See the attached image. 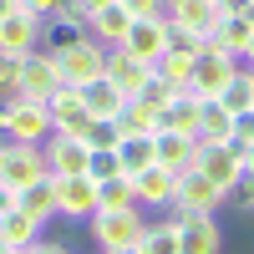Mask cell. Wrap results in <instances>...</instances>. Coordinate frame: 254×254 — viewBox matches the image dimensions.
Returning <instances> with one entry per match:
<instances>
[{"label": "cell", "mask_w": 254, "mask_h": 254, "mask_svg": "<svg viewBox=\"0 0 254 254\" xmlns=\"http://www.w3.org/2000/svg\"><path fill=\"white\" fill-rule=\"evenodd\" d=\"M168 51L198 56V51H203V36H198V31H183V26H173V20H168Z\"/></svg>", "instance_id": "35"}, {"label": "cell", "mask_w": 254, "mask_h": 254, "mask_svg": "<svg viewBox=\"0 0 254 254\" xmlns=\"http://www.w3.org/2000/svg\"><path fill=\"white\" fill-rule=\"evenodd\" d=\"M97 5H102V0H61V10H56V15H66V20H76V26H87Z\"/></svg>", "instance_id": "38"}, {"label": "cell", "mask_w": 254, "mask_h": 254, "mask_svg": "<svg viewBox=\"0 0 254 254\" xmlns=\"http://www.w3.org/2000/svg\"><path fill=\"white\" fill-rule=\"evenodd\" d=\"M198 173L208 178V183H219L224 188V198L239 188V178H244V163H239V147L234 142H214V147H198Z\"/></svg>", "instance_id": "8"}, {"label": "cell", "mask_w": 254, "mask_h": 254, "mask_svg": "<svg viewBox=\"0 0 254 254\" xmlns=\"http://www.w3.org/2000/svg\"><path fill=\"white\" fill-rule=\"evenodd\" d=\"M153 71L178 92V87H188V81H193V56H188V51H163V56L153 61Z\"/></svg>", "instance_id": "29"}, {"label": "cell", "mask_w": 254, "mask_h": 254, "mask_svg": "<svg viewBox=\"0 0 254 254\" xmlns=\"http://www.w3.org/2000/svg\"><path fill=\"white\" fill-rule=\"evenodd\" d=\"M41 229H46V224H36L20 203H10L5 214H0V239H5L10 249H31V244L41 239Z\"/></svg>", "instance_id": "23"}, {"label": "cell", "mask_w": 254, "mask_h": 254, "mask_svg": "<svg viewBox=\"0 0 254 254\" xmlns=\"http://www.w3.org/2000/svg\"><path fill=\"white\" fill-rule=\"evenodd\" d=\"M41 173H46V153H41V142H10V137H0V183L5 188H26L36 183Z\"/></svg>", "instance_id": "5"}, {"label": "cell", "mask_w": 254, "mask_h": 254, "mask_svg": "<svg viewBox=\"0 0 254 254\" xmlns=\"http://www.w3.org/2000/svg\"><path fill=\"white\" fill-rule=\"evenodd\" d=\"M56 71H61V81H66V87H81V81H92V76L107 71V46H102V41L87 31L76 46L56 51Z\"/></svg>", "instance_id": "6"}, {"label": "cell", "mask_w": 254, "mask_h": 254, "mask_svg": "<svg viewBox=\"0 0 254 254\" xmlns=\"http://www.w3.org/2000/svg\"><path fill=\"white\" fill-rule=\"evenodd\" d=\"M193 137H198V147L229 142V137H234V112H229L224 102H203V107H198V122H193Z\"/></svg>", "instance_id": "18"}, {"label": "cell", "mask_w": 254, "mask_h": 254, "mask_svg": "<svg viewBox=\"0 0 254 254\" xmlns=\"http://www.w3.org/2000/svg\"><path fill=\"white\" fill-rule=\"evenodd\" d=\"M142 254H178V224L173 219H153L142 229V239H137Z\"/></svg>", "instance_id": "28"}, {"label": "cell", "mask_w": 254, "mask_h": 254, "mask_svg": "<svg viewBox=\"0 0 254 254\" xmlns=\"http://www.w3.org/2000/svg\"><path fill=\"white\" fill-rule=\"evenodd\" d=\"M239 61H244V66L254 71V31H249V41H244V56H239Z\"/></svg>", "instance_id": "45"}, {"label": "cell", "mask_w": 254, "mask_h": 254, "mask_svg": "<svg viewBox=\"0 0 254 254\" xmlns=\"http://www.w3.org/2000/svg\"><path fill=\"white\" fill-rule=\"evenodd\" d=\"M219 203H229L224 198V188L219 183H208L198 168H183L178 173V193H173V203L163 208V219H188V214H219Z\"/></svg>", "instance_id": "1"}, {"label": "cell", "mask_w": 254, "mask_h": 254, "mask_svg": "<svg viewBox=\"0 0 254 254\" xmlns=\"http://www.w3.org/2000/svg\"><path fill=\"white\" fill-rule=\"evenodd\" d=\"M127 102H142V107H147V112L158 117V112L168 107V102H173V87H168V81H163V76L153 71V76H147V81H142V87H137L132 97H127Z\"/></svg>", "instance_id": "34"}, {"label": "cell", "mask_w": 254, "mask_h": 254, "mask_svg": "<svg viewBox=\"0 0 254 254\" xmlns=\"http://www.w3.org/2000/svg\"><path fill=\"white\" fill-rule=\"evenodd\" d=\"M0 254H10V244H5V239H0Z\"/></svg>", "instance_id": "49"}, {"label": "cell", "mask_w": 254, "mask_h": 254, "mask_svg": "<svg viewBox=\"0 0 254 254\" xmlns=\"http://www.w3.org/2000/svg\"><path fill=\"white\" fill-rule=\"evenodd\" d=\"M173 26H183V31H198L203 41L214 36V26H219V10L208 5V0H168V10H163Z\"/></svg>", "instance_id": "17"}, {"label": "cell", "mask_w": 254, "mask_h": 254, "mask_svg": "<svg viewBox=\"0 0 254 254\" xmlns=\"http://www.w3.org/2000/svg\"><path fill=\"white\" fill-rule=\"evenodd\" d=\"M117 163H122V173H127V178H132V173H142L147 163H158L153 137H122V142H117Z\"/></svg>", "instance_id": "31"}, {"label": "cell", "mask_w": 254, "mask_h": 254, "mask_svg": "<svg viewBox=\"0 0 254 254\" xmlns=\"http://www.w3.org/2000/svg\"><path fill=\"white\" fill-rule=\"evenodd\" d=\"M76 92H81V102H87V112H92V117H117V112H122V102H127L107 71H102V76H92V81H81Z\"/></svg>", "instance_id": "21"}, {"label": "cell", "mask_w": 254, "mask_h": 254, "mask_svg": "<svg viewBox=\"0 0 254 254\" xmlns=\"http://www.w3.org/2000/svg\"><path fill=\"white\" fill-rule=\"evenodd\" d=\"M56 183V214L61 219H92L97 214V178L92 173H61V178H51Z\"/></svg>", "instance_id": "7"}, {"label": "cell", "mask_w": 254, "mask_h": 254, "mask_svg": "<svg viewBox=\"0 0 254 254\" xmlns=\"http://www.w3.org/2000/svg\"><path fill=\"white\" fill-rule=\"evenodd\" d=\"M87 36V26H76V20H66V15H46L41 20V51H66V46H76V41Z\"/></svg>", "instance_id": "25"}, {"label": "cell", "mask_w": 254, "mask_h": 254, "mask_svg": "<svg viewBox=\"0 0 254 254\" xmlns=\"http://www.w3.org/2000/svg\"><path fill=\"white\" fill-rule=\"evenodd\" d=\"M214 10H219V15H254L249 0H214Z\"/></svg>", "instance_id": "41"}, {"label": "cell", "mask_w": 254, "mask_h": 254, "mask_svg": "<svg viewBox=\"0 0 254 254\" xmlns=\"http://www.w3.org/2000/svg\"><path fill=\"white\" fill-rule=\"evenodd\" d=\"M26 10H36L41 20H46V15H56V10H61V0H26Z\"/></svg>", "instance_id": "42"}, {"label": "cell", "mask_w": 254, "mask_h": 254, "mask_svg": "<svg viewBox=\"0 0 254 254\" xmlns=\"http://www.w3.org/2000/svg\"><path fill=\"white\" fill-rule=\"evenodd\" d=\"M153 153L168 173H183V168L198 163V137L193 132H178V127H158L153 132Z\"/></svg>", "instance_id": "15"}, {"label": "cell", "mask_w": 254, "mask_h": 254, "mask_svg": "<svg viewBox=\"0 0 254 254\" xmlns=\"http://www.w3.org/2000/svg\"><path fill=\"white\" fill-rule=\"evenodd\" d=\"M127 26H132V15L122 10V0H102V5L92 10V20H87V31L102 41V46H117V41L127 36Z\"/></svg>", "instance_id": "20"}, {"label": "cell", "mask_w": 254, "mask_h": 254, "mask_svg": "<svg viewBox=\"0 0 254 254\" xmlns=\"http://www.w3.org/2000/svg\"><path fill=\"white\" fill-rule=\"evenodd\" d=\"M26 0H0V15H10V10H20Z\"/></svg>", "instance_id": "47"}, {"label": "cell", "mask_w": 254, "mask_h": 254, "mask_svg": "<svg viewBox=\"0 0 254 254\" xmlns=\"http://www.w3.org/2000/svg\"><path fill=\"white\" fill-rule=\"evenodd\" d=\"M0 51H10V56H31L41 51V15L36 10H10V15H0Z\"/></svg>", "instance_id": "11"}, {"label": "cell", "mask_w": 254, "mask_h": 254, "mask_svg": "<svg viewBox=\"0 0 254 254\" xmlns=\"http://www.w3.org/2000/svg\"><path fill=\"white\" fill-rule=\"evenodd\" d=\"M198 107H203V102L193 97V87H178V92H173V102H168V107L158 112V127H178V132H193Z\"/></svg>", "instance_id": "24"}, {"label": "cell", "mask_w": 254, "mask_h": 254, "mask_svg": "<svg viewBox=\"0 0 254 254\" xmlns=\"http://www.w3.org/2000/svg\"><path fill=\"white\" fill-rule=\"evenodd\" d=\"M41 153H46V173L61 178V173H87L92 168V147L81 137H66V132H51L41 142Z\"/></svg>", "instance_id": "10"}, {"label": "cell", "mask_w": 254, "mask_h": 254, "mask_svg": "<svg viewBox=\"0 0 254 254\" xmlns=\"http://www.w3.org/2000/svg\"><path fill=\"white\" fill-rule=\"evenodd\" d=\"M239 163H244V178H254V142L239 147Z\"/></svg>", "instance_id": "44"}, {"label": "cell", "mask_w": 254, "mask_h": 254, "mask_svg": "<svg viewBox=\"0 0 254 254\" xmlns=\"http://www.w3.org/2000/svg\"><path fill=\"white\" fill-rule=\"evenodd\" d=\"M10 254H31V249H10Z\"/></svg>", "instance_id": "50"}, {"label": "cell", "mask_w": 254, "mask_h": 254, "mask_svg": "<svg viewBox=\"0 0 254 254\" xmlns=\"http://www.w3.org/2000/svg\"><path fill=\"white\" fill-rule=\"evenodd\" d=\"M234 71H239V56H229L224 46L203 41V51L193 56V81H188V87H193L198 102H214V97L229 87V76H234Z\"/></svg>", "instance_id": "4"}, {"label": "cell", "mask_w": 254, "mask_h": 254, "mask_svg": "<svg viewBox=\"0 0 254 254\" xmlns=\"http://www.w3.org/2000/svg\"><path fill=\"white\" fill-rule=\"evenodd\" d=\"M87 224H92L97 249H102V254H112V249H127V244H137V239H142L147 214H142V208H97Z\"/></svg>", "instance_id": "2"}, {"label": "cell", "mask_w": 254, "mask_h": 254, "mask_svg": "<svg viewBox=\"0 0 254 254\" xmlns=\"http://www.w3.org/2000/svg\"><path fill=\"white\" fill-rule=\"evenodd\" d=\"M249 5H254V0H249Z\"/></svg>", "instance_id": "52"}, {"label": "cell", "mask_w": 254, "mask_h": 254, "mask_svg": "<svg viewBox=\"0 0 254 254\" xmlns=\"http://www.w3.org/2000/svg\"><path fill=\"white\" fill-rule=\"evenodd\" d=\"M92 178H112V173H122V163H117V147L112 153H92V168H87Z\"/></svg>", "instance_id": "40"}, {"label": "cell", "mask_w": 254, "mask_h": 254, "mask_svg": "<svg viewBox=\"0 0 254 254\" xmlns=\"http://www.w3.org/2000/svg\"><path fill=\"white\" fill-rule=\"evenodd\" d=\"M31 254H71V249H66V244H51V239H36Z\"/></svg>", "instance_id": "43"}, {"label": "cell", "mask_w": 254, "mask_h": 254, "mask_svg": "<svg viewBox=\"0 0 254 254\" xmlns=\"http://www.w3.org/2000/svg\"><path fill=\"white\" fill-rule=\"evenodd\" d=\"M254 31V15H219V26H214V46H224L229 56H244V41Z\"/></svg>", "instance_id": "26"}, {"label": "cell", "mask_w": 254, "mask_h": 254, "mask_svg": "<svg viewBox=\"0 0 254 254\" xmlns=\"http://www.w3.org/2000/svg\"><path fill=\"white\" fill-rule=\"evenodd\" d=\"M122 10L132 15V20H158L168 10V0H122Z\"/></svg>", "instance_id": "37"}, {"label": "cell", "mask_w": 254, "mask_h": 254, "mask_svg": "<svg viewBox=\"0 0 254 254\" xmlns=\"http://www.w3.org/2000/svg\"><path fill=\"white\" fill-rule=\"evenodd\" d=\"M15 87H20V56L0 51V97H15Z\"/></svg>", "instance_id": "36"}, {"label": "cell", "mask_w": 254, "mask_h": 254, "mask_svg": "<svg viewBox=\"0 0 254 254\" xmlns=\"http://www.w3.org/2000/svg\"><path fill=\"white\" fill-rule=\"evenodd\" d=\"M132 193H137V203L142 208H163L173 203V193H178V173H168L163 163H147L142 173H132Z\"/></svg>", "instance_id": "16"}, {"label": "cell", "mask_w": 254, "mask_h": 254, "mask_svg": "<svg viewBox=\"0 0 254 254\" xmlns=\"http://www.w3.org/2000/svg\"><path fill=\"white\" fill-rule=\"evenodd\" d=\"M61 87V71H56V56L51 51H31V56H20V97H36V102H46L51 92Z\"/></svg>", "instance_id": "13"}, {"label": "cell", "mask_w": 254, "mask_h": 254, "mask_svg": "<svg viewBox=\"0 0 254 254\" xmlns=\"http://www.w3.org/2000/svg\"><path fill=\"white\" fill-rule=\"evenodd\" d=\"M117 46H122L127 56H137V61H147V66H153V61L168 51V15H158V20H132Z\"/></svg>", "instance_id": "12"}, {"label": "cell", "mask_w": 254, "mask_h": 254, "mask_svg": "<svg viewBox=\"0 0 254 254\" xmlns=\"http://www.w3.org/2000/svg\"><path fill=\"white\" fill-rule=\"evenodd\" d=\"M214 102H224L229 112H249V107H254V71H234V76H229V87H224Z\"/></svg>", "instance_id": "32"}, {"label": "cell", "mask_w": 254, "mask_h": 254, "mask_svg": "<svg viewBox=\"0 0 254 254\" xmlns=\"http://www.w3.org/2000/svg\"><path fill=\"white\" fill-rule=\"evenodd\" d=\"M112 254H142V249H137V244H127V249H112Z\"/></svg>", "instance_id": "48"}, {"label": "cell", "mask_w": 254, "mask_h": 254, "mask_svg": "<svg viewBox=\"0 0 254 254\" xmlns=\"http://www.w3.org/2000/svg\"><path fill=\"white\" fill-rule=\"evenodd\" d=\"M81 142H87L92 153H112V147L122 142V132H117V117H92V122H87V132H81Z\"/></svg>", "instance_id": "33"}, {"label": "cell", "mask_w": 254, "mask_h": 254, "mask_svg": "<svg viewBox=\"0 0 254 254\" xmlns=\"http://www.w3.org/2000/svg\"><path fill=\"white\" fill-rule=\"evenodd\" d=\"M97 208H142L132 193V178L112 173V178H97Z\"/></svg>", "instance_id": "27"}, {"label": "cell", "mask_w": 254, "mask_h": 254, "mask_svg": "<svg viewBox=\"0 0 254 254\" xmlns=\"http://www.w3.org/2000/svg\"><path fill=\"white\" fill-rule=\"evenodd\" d=\"M15 203L26 208V214L36 219V224H46V219H56V183H51V173H41L36 183H26L15 193Z\"/></svg>", "instance_id": "22"}, {"label": "cell", "mask_w": 254, "mask_h": 254, "mask_svg": "<svg viewBox=\"0 0 254 254\" xmlns=\"http://www.w3.org/2000/svg\"><path fill=\"white\" fill-rule=\"evenodd\" d=\"M117 132L122 137H153L158 132V117L142 107V102H122V112H117Z\"/></svg>", "instance_id": "30"}, {"label": "cell", "mask_w": 254, "mask_h": 254, "mask_svg": "<svg viewBox=\"0 0 254 254\" xmlns=\"http://www.w3.org/2000/svg\"><path fill=\"white\" fill-rule=\"evenodd\" d=\"M46 112H51V132H66V137H81V132H87V122H92L81 92L66 87V81H61V87L46 97Z\"/></svg>", "instance_id": "9"}, {"label": "cell", "mask_w": 254, "mask_h": 254, "mask_svg": "<svg viewBox=\"0 0 254 254\" xmlns=\"http://www.w3.org/2000/svg\"><path fill=\"white\" fill-rule=\"evenodd\" d=\"M10 203H15V188H5V183H0V214H5Z\"/></svg>", "instance_id": "46"}, {"label": "cell", "mask_w": 254, "mask_h": 254, "mask_svg": "<svg viewBox=\"0 0 254 254\" xmlns=\"http://www.w3.org/2000/svg\"><path fill=\"white\" fill-rule=\"evenodd\" d=\"M234 147H249L254 142V107L249 112H234V137H229Z\"/></svg>", "instance_id": "39"}, {"label": "cell", "mask_w": 254, "mask_h": 254, "mask_svg": "<svg viewBox=\"0 0 254 254\" xmlns=\"http://www.w3.org/2000/svg\"><path fill=\"white\" fill-rule=\"evenodd\" d=\"M208 5H214V0H208Z\"/></svg>", "instance_id": "51"}, {"label": "cell", "mask_w": 254, "mask_h": 254, "mask_svg": "<svg viewBox=\"0 0 254 254\" xmlns=\"http://www.w3.org/2000/svg\"><path fill=\"white\" fill-rule=\"evenodd\" d=\"M0 137H10V142H46L51 137V112H46V102H36V97H5V127H0Z\"/></svg>", "instance_id": "3"}, {"label": "cell", "mask_w": 254, "mask_h": 254, "mask_svg": "<svg viewBox=\"0 0 254 254\" xmlns=\"http://www.w3.org/2000/svg\"><path fill=\"white\" fill-rule=\"evenodd\" d=\"M107 76L117 81V92H122V97H132L142 81L153 76V66H147V61H137V56H127L122 46H107Z\"/></svg>", "instance_id": "19"}, {"label": "cell", "mask_w": 254, "mask_h": 254, "mask_svg": "<svg viewBox=\"0 0 254 254\" xmlns=\"http://www.w3.org/2000/svg\"><path fill=\"white\" fill-rule=\"evenodd\" d=\"M219 249H224V229L214 214L178 219V254H219Z\"/></svg>", "instance_id": "14"}]
</instances>
